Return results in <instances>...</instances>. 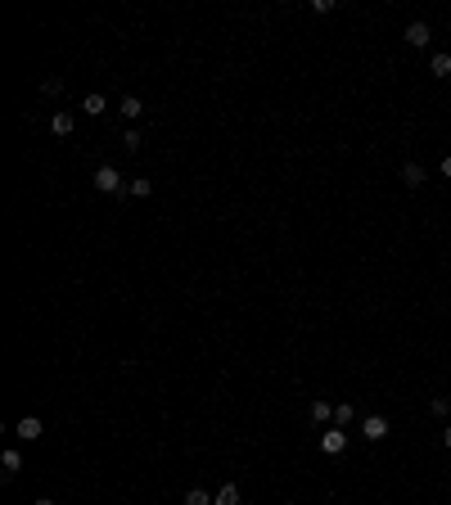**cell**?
<instances>
[{"label":"cell","mask_w":451,"mask_h":505,"mask_svg":"<svg viewBox=\"0 0 451 505\" xmlns=\"http://www.w3.org/2000/svg\"><path fill=\"white\" fill-rule=\"evenodd\" d=\"M95 190L99 194H122V190H127V181H122L118 167H108V162H104V167L95 172Z\"/></svg>","instance_id":"6da1fadb"},{"label":"cell","mask_w":451,"mask_h":505,"mask_svg":"<svg viewBox=\"0 0 451 505\" xmlns=\"http://www.w3.org/2000/svg\"><path fill=\"white\" fill-rule=\"evenodd\" d=\"M343 447H348V429H339V424L321 429V452H325V456H339Z\"/></svg>","instance_id":"7a4b0ae2"},{"label":"cell","mask_w":451,"mask_h":505,"mask_svg":"<svg viewBox=\"0 0 451 505\" xmlns=\"http://www.w3.org/2000/svg\"><path fill=\"white\" fill-rule=\"evenodd\" d=\"M402 36H406V45H415V50H424V45L433 41V27H429V23H424V19H415V23H406V32H402Z\"/></svg>","instance_id":"3957f363"},{"label":"cell","mask_w":451,"mask_h":505,"mask_svg":"<svg viewBox=\"0 0 451 505\" xmlns=\"http://www.w3.org/2000/svg\"><path fill=\"white\" fill-rule=\"evenodd\" d=\"M361 438L365 442H384L388 438V419L384 415H365L361 419Z\"/></svg>","instance_id":"277c9868"},{"label":"cell","mask_w":451,"mask_h":505,"mask_svg":"<svg viewBox=\"0 0 451 505\" xmlns=\"http://www.w3.org/2000/svg\"><path fill=\"white\" fill-rule=\"evenodd\" d=\"M14 433H19L23 442H36V438H41V433H45V424H41V419H36V415H23L19 424H14Z\"/></svg>","instance_id":"5b68a950"},{"label":"cell","mask_w":451,"mask_h":505,"mask_svg":"<svg viewBox=\"0 0 451 505\" xmlns=\"http://www.w3.org/2000/svg\"><path fill=\"white\" fill-rule=\"evenodd\" d=\"M307 415H312V424H316V429H325V424H334V406H330V402H321V397L312 402V410H307Z\"/></svg>","instance_id":"8992f818"},{"label":"cell","mask_w":451,"mask_h":505,"mask_svg":"<svg viewBox=\"0 0 451 505\" xmlns=\"http://www.w3.org/2000/svg\"><path fill=\"white\" fill-rule=\"evenodd\" d=\"M424 181H429V176H424V167H419V162H406V167H402V185H406V190H419Z\"/></svg>","instance_id":"52a82bcc"},{"label":"cell","mask_w":451,"mask_h":505,"mask_svg":"<svg viewBox=\"0 0 451 505\" xmlns=\"http://www.w3.org/2000/svg\"><path fill=\"white\" fill-rule=\"evenodd\" d=\"M50 131H54V136H73V131H77V118H73V113H54V118H50Z\"/></svg>","instance_id":"ba28073f"},{"label":"cell","mask_w":451,"mask_h":505,"mask_svg":"<svg viewBox=\"0 0 451 505\" xmlns=\"http://www.w3.org/2000/svg\"><path fill=\"white\" fill-rule=\"evenodd\" d=\"M19 469H23V452H14V447H10V452L0 456V473H5V478H14Z\"/></svg>","instance_id":"9c48e42d"},{"label":"cell","mask_w":451,"mask_h":505,"mask_svg":"<svg viewBox=\"0 0 451 505\" xmlns=\"http://www.w3.org/2000/svg\"><path fill=\"white\" fill-rule=\"evenodd\" d=\"M429 77L447 82V77H451V54H433V59H429Z\"/></svg>","instance_id":"30bf717a"},{"label":"cell","mask_w":451,"mask_h":505,"mask_svg":"<svg viewBox=\"0 0 451 505\" xmlns=\"http://www.w3.org/2000/svg\"><path fill=\"white\" fill-rule=\"evenodd\" d=\"M82 108H86L90 118H104V113H108V99L104 95H86V99H82Z\"/></svg>","instance_id":"8fae6325"},{"label":"cell","mask_w":451,"mask_h":505,"mask_svg":"<svg viewBox=\"0 0 451 505\" xmlns=\"http://www.w3.org/2000/svg\"><path fill=\"white\" fill-rule=\"evenodd\" d=\"M118 113H122V118H131V122H136L140 113H145V104H140V95H127V99H122V104H118Z\"/></svg>","instance_id":"7c38bea8"},{"label":"cell","mask_w":451,"mask_h":505,"mask_svg":"<svg viewBox=\"0 0 451 505\" xmlns=\"http://www.w3.org/2000/svg\"><path fill=\"white\" fill-rule=\"evenodd\" d=\"M127 194H136V199H149V194H154V181L136 176V181H127Z\"/></svg>","instance_id":"4fadbf2b"},{"label":"cell","mask_w":451,"mask_h":505,"mask_svg":"<svg viewBox=\"0 0 451 505\" xmlns=\"http://www.w3.org/2000/svg\"><path fill=\"white\" fill-rule=\"evenodd\" d=\"M212 505H239V487H235V483H226L221 492L212 496Z\"/></svg>","instance_id":"5bb4252c"},{"label":"cell","mask_w":451,"mask_h":505,"mask_svg":"<svg viewBox=\"0 0 451 505\" xmlns=\"http://www.w3.org/2000/svg\"><path fill=\"white\" fill-rule=\"evenodd\" d=\"M334 424H339V429H348V424H352V406H348V402H339V406H334Z\"/></svg>","instance_id":"9a60e30c"},{"label":"cell","mask_w":451,"mask_h":505,"mask_svg":"<svg viewBox=\"0 0 451 505\" xmlns=\"http://www.w3.org/2000/svg\"><path fill=\"white\" fill-rule=\"evenodd\" d=\"M185 505H212V501H208L204 487H190V492H185Z\"/></svg>","instance_id":"2e32d148"},{"label":"cell","mask_w":451,"mask_h":505,"mask_svg":"<svg viewBox=\"0 0 451 505\" xmlns=\"http://www.w3.org/2000/svg\"><path fill=\"white\" fill-rule=\"evenodd\" d=\"M122 145H127V149H131V153H136V149H140V145H145V140H140V131H136V127H131V131H122Z\"/></svg>","instance_id":"e0dca14e"},{"label":"cell","mask_w":451,"mask_h":505,"mask_svg":"<svg viewBox=\"0 0 451 505\" xmlns=\"http://www.w3.org/2000/svg\"><path fill=\"white\" fill-rule=\"evenodd\" d=\"M41 90H45V95H59V90H64V82H59V77H45Z\"/></svg>","instance_id":"ac0fdd59"},{"label":"cell","mask_w":451,"mask_h":505,"mask_svg":"<svg viewBox=\"0 0 451 505\" xmlns=\"http://www.w3.org/2000/svg\"><path fill=\"white\" fill-rule=\"evenodd\" d=\"M429 410H433V415H447L451 402H447V397H433V402H429Z\"/></svg>","instance_id":"d6986e66"},{"label":"cell","mask_w":451,"mask_h":505,"mask_svg":"<svg viewBox=\"0 0 451 505\" xmlns=\"http://www.w3.org/2000/svg\"><path fill=\"white\" fill-rule=\"evenodd\" d=\"M442 176H451V153H447V158H442Z\"/></svg>","instance_id":"ffe728a7"},{"label":"cell","mask_w":451,"mask_h":505,"mask_svg":"<svg viewBox=\"0 0 451 505\" xmlns=\"http://www.w3.org/2000/svg\"><path fill=\"white\" fill-rule=\"evenodd\" d=\"M442 447H451V424H447V429H442Z\"/></svg>","instance_id":"44dd1931"},{"label":"cell","mask_w":451,"mask_h":505,"mask_svg":"<svg viewBox=\"0 0 451 505\" xmlns=\"http://www.w3.org/2000/svg\"><path fill=\"white\" fill-rule=\"evenodd\" d=\"M36 505H59V501H50V496H41V501H36Z\"/></svg>","instance_id":"7402d4cb"}]
</instances>
